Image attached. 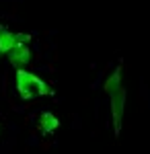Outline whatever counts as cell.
I'll list each match as a JSON object with an SVG mask.
<instances>
[{
  "label": "cell",
  "mask_w": 150,
  "mask_h": 154,
  "mask_svg": "<svg viewBox=\"0 0 150 154\" xmlns=\"http://www.w3.org/2000/svg\"><path fill=\"white\" fill-rule=\"evenodd\" d=\"M31 41V35L27 33H14L11 29H6L4 25H0V54L8 56L14 48L19 45H27Z\"/></svg>",
  "instance_id": "3"
},
{
  "label": "cell",
  "mask_w": 150,
  "mask_h": 154,
  "mask_svg": "<svg viewBox=\"0 0 150 154\" xmlns=\"http://www.w3.org/2000/svg\"><path fill=\"white\" fill-rule=\"evenodd\" d=\"M31 60H33V51L29 49V45H19V48H14L8 54V62L17 70H23L25 66H29Z\"/></svg>",
  "instance_id": "4"
},
{
  "label": "cell",
  "mask_w": 150,
  "mask_h": 154,
  "mask_svg": "<svg viewBox=\"0 0 150 154\" xmlns=\"http://www.w3.org/2000/svg\"><path fill=\"white\" fill-rule=\"evenodd\" d=\"M39 128H41V131H45V134H54V131L60 128V119L56 117L54 113L43 111V113L39 115Z\"/></svg>",
  "instance_id": "5"
},
{
  "label": "cell",
  "mask_w": 150,
  "mask_h": 154,
  "mask_svg": "<svg viewBox=\"0 0 150 154\" xmlns=\"http://www.w3.org/2000/svg\"><path fill=\"white\" fill-rule=\"evenodd\" d=\"M105 93L111 101V123H113V136L119 138L121 123H123V111H126V88L121 84V68H115L111 76L103 84Z\"/></svg>",
  "instance_id": "1"
},
{
  "label": "cell",
  "mask_w": 150,
  "mask_h": 154,
  "mask_svg": "<svg viewBox=\"0 0 150 154\" xmlns=\"http://www.w3.org/2000/svg\"><path fill=\"white\" fill-rule=\"evenodd\" d=\"M14 82H17V93L21 99L25 101H31L35 97H49L54 91L49 88V84L43 82L39 76H35L33 72L17 70V76H14Z\"/></svg>",
  "instance_id": "2"
}]
</instances>
